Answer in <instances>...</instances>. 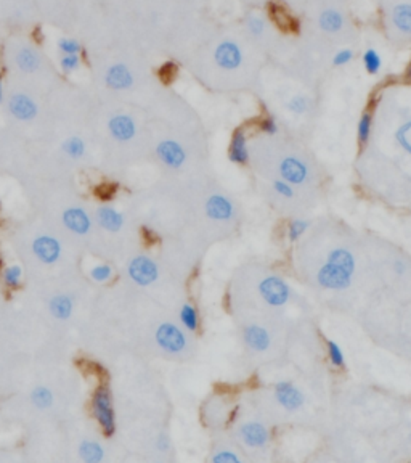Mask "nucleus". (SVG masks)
Segmentation results:
<instances>
[{
    "label": "nucleus",
    "instance_id": "nucleus-21",
    "mask_svg": "<svg viewBox=\"0 0 411 463\" xmlns=\"http://www.w3.org/2000/svg\"><path fill=\"white\" fill-rule=\"evenodd\" d=\"M318 25L324 32H339L344 28V15L339 10L328 8L320 13Z\"/></svg>",
    "mask_w": 411,
    "mask_h": 463
},
{
    "label": "nucleus",
    "instance_id": "nucleus-38",
    "mask_svg": "<svg viewBox=\"0 0 411 463\" xmlns=\"http://www.w3.org/2000/svg\"><path fill=\"white\" fill-rule=\"evenodd\" d=\"M60 66L63 73H74L80 68V56L79 55H63L60 60Z\"/></svg>",
    "mask_w": 411,
    "mask_h": 463
},
{
    "label": "nucleus",
    "instance_id": "nucleus-28",
    "mask_svg": "<svg viewBox=\"0 0 411 463\" xmlns=\"http://www.w3.org/2000/svg\"><path fill=\"white\" fill-rule=\"evenodd\" d=\"M31 399L32 404L39 409H49L50 405L54 404V394H52V391L49 388H44V386H39V388L32 391Z\"/></svg>",
    "mask_w": 411,
    "mask_h": 463
},
{
    "label": "nucleus",
    "instance_id": "nucleus-10",
    "mask_svg": "<svg viewBox=\"0 0 411 463\" xmlns=\"http://www.w3.org/2000/svg\"><path fill=\"white\" fill-rule=\"evenodd\" d=\"M108 129L111 137L116 138L118 142L132 140L137 133L135 121H133L129 114H118V116H113L108 122Z\"/></svg>",
    "mask_w": 411,
    "mask_h": 463
},
{
    "label": "nucleus",
    "instance_id": "nucleus-5",
    "mask_svg": "<svg viewBox=\"0 0 411 463\" xmlns=\"http://www.w3.org/2000/svg\"><path fill=\"white\" fill-rule=\"evenodd\" d=\"M260 293L267 303L274 308H278V305H285L288 303L291 290L278 277H269L260 283Z\"/></svg>",
    "mask_w": 411,
    "mask_h": 463
},
{
    "label": "nucleus",
    "instance_id": "nucleus-22",
    "mask_svg": "<svg viewBox=\"0 0 411 463\" xmlns=\"http://www.w3.org/2000/svg\"><path fill=\"white\" fill-rule=\"evenodd\" d=\"M16 65L18 68L25 73H34V71L39 69L41 66V58L39 55L36 54V50L32 49H21L16 54Z\"/></svg>",
    "mask_w": 411,
    "mask_h": 463
},
{
    "label": "nucleus",
    "instance_id": "nucleus-2",
    "mask_svg": "<svg viewBox=\"0 0 411 463\" xmlns=\"http://www.w3.org/2000/svg\"><path fill=\"white\" fill-rule=\"evenodd\" d=\"M92 412L102 431L108 438L113 436L114 431H116V418H114L111 393H109L107 386H98L97 391L93 393Z\"/></svg>",
    "mask_w": 411,
    "mask_h": 463
},
{
    "label": "nucleus",
    "instance_id": "nucleus-29",
    "mask_svg": "<svg viewBox=\"0 0 411 463\" xmlns=\"http://www.w3.org/2000/svg\"><path fill=\"white\" fill-rule=\"evenodd\" d=\"M395 140L401 150L411 155V121L401 124L395 132Z\"/></svg>",
    "mask_w": 411,
    "mask_h": 463
},
{
    "label": "nucleus",
    "instance_id": "nucleus-30",
    "mask_svg": "<svg viewBox=\"0 0 411 463\" xmlns=\"http://www.w3.org/2000/svg\"><path fill=\"white\" fill-rule=\"evenodd\" d=\"M63 150L71 158H80L85 153V143L82 138L79 137H69L68 140L63 143Z\"/></svg>",
    "mask_w": 411,
    "mask_h": 463
},
{
    "label": "nucleus",
    "instance_id": "nucleus-35",
    "mask_svg": "<svg viewBox=\"0 0 411 463\" xmlns=\"http://www.w3.org/2000/svg\"><path fill=\"white\" fill-rule=\"evenodd\" d=\"M328 357H329V362H331V364L334 367H342L344 364H346V356H344V352L341 349V346L337 345V343H334V341H328Z\"/></svg>",
    "mask_w": 411,
    "mask_h": 463
},
{
    "label": "nucleus",
    "instance_id": "nucleus-33",
    "mask_svg": "<svg viewBox=\"0 0 411 463\" xmlns=\"http://www.w3.org/2000/svg\"><path fill=\"white\" fill-rule=\"evenodd\" d=\"M271 189H274V192L278 195L281 198H286V200H291L294 198V187L293 184L286 182L285 179H275L271 180Z\"/></svg>",
    "mask_w": 411,
    "mask_h": 463
},
{
    "label": "nucleus",
    "instance_id": "nucleus-1",
    "mask_svg": "<svg viewBox=\"0 0 411 463\" xmlns=\"http://www.w3.org/2000/svg\"><path fill=\"white\" fill-rule=\"evenodd\" d=\"M353 272V261L352 256L347 251H334L331 256V261L323 270L320 272L318 281L324 288L339 290L346 288L351 281Z\"/></svg>",
    "mask_w": 411,
    "mask_h": 463
},
{
    "label": "nucleus",
    "instance_id": "nucleus-17",
    "mask_svg": "<svg viewBox=\"0 0 411 463\" xmlns=\"http://www.w3.org/2000/svg\"><path fill=\"white\" fill-rule=\"evenodd\" d=\"M63 222L71 232L79 233V235H84V233H87L90 226H92V222H90L87 213H85L84 209H80V208L66 209L65 214H63Z\"/></svg>",
    "mask_w": 411,
    "mask_h": 463
},
{
    "label": "nucleus",
    "instance_id": "nucleus-26",
    "mask_svg": "<svg viewBox=\"0 0 411 463\" xmlns=\"http://www.w3.org/2000/svg\"><path fill=\"white\" fill-rule=\"evenodd\" d=\"M180 322L186 330L196 332L199 327V316L193 304H184L180 309Z\"/></svg>",
    "mask_w": 411,
    "mask_h": 463
},
{
    "label": "nucleus",
    "instance_id": "nucleus-23",
    "mask_svg": "<svg viewBox=\"0 0 411 463\" xmlns=\"http://www.w3.org/2000/svg\"><path fill=\"white\" fill-rule=\"evenodd\" d=\"M50 312L54 314L56 319L65 321V319H68L71 316V312H73V301H71L69 296L65 294L55 296V298L50 301Z\"/></svg>",
    "mask_w": 411,
    "mask_h": 463
},
{
    "label": "nucleus",
    "instance_id": "nucleus-36",
    "mask_svg": "<svg viewBox=\"0 0 411 463\" xmlns=\"http://www.w3.org/2000/svg\"><path fill=\"white\" fill-rule=\"evenodd\" d=\"M246 30L251 36L254 37H260L265 32V23L260 17L257 15H251L246 21Z\"/></svg>",
    "mask_w": 411,
    "mask_h": 463
},
{
    "label": "nucleus",
    "instance_id": "nucleus-6",
    "mask_svg": "<svg viewBox=\"0 0 411 463\" xmlns=\"http://www.w3.org/2000/svg\"><path fill=\"white\" fill-rule=\"evenodd\" d=\"M156 155L161 163L170 169H180L186 161V151L175 140H162L157 143Z\"/></svg>",
    "mask_w": 411,
    "mask_h": 463
},
{
    "label": "nucleus",
    "instance_id": "nucleus-40",
    "mask_svg": "<svg viewBox=\"0 0 411 463\" xmlns=\"http://www.w3.org/2000/svg\"><path fill=\"white\" fill-rule=\"evenodd\" d=\"M212 462L216 463H240L241 458L238 453H235L230 449H225V451H217L216 455L212 457Z\"/></svg>",
    "mask_w": 411,
    "mask_h": 463
},
{
    "label": "nucleus",
    "instance_id": "nucleus-14",
    "mask_svg": "<svg viewBox=\"0 0 411 463\" xmlns=\"http://www.w3.org/2000/svg\"><path fill=\"white\" fill-rule=\"evenodd\" d=\"M241 439L247 447L262 449L269 442V429L262 423H245L241 428Z\"/></svg>",
    "mask_w": 411,
    "mask_h": 463
},
{
    "label": "nucleus",
    "instance_id": "nucleus-43",
    "mask_svg": "<svg viewBox=\"0 0 411 463\" xmlns=\"http://www.w3.org/2000/svg\"><path fill=\"white\" fill-rule=\"evenodd\" d=\"M157 447H159L161 451H167V447H169V439L166 436H161L157 439Z\"/></svg>",
    "mask_w": 411,
    "mask_h": 463
},
{
    "label": "nucleus",
    "instance_id": "nucleus-18",
    "mask_svg": "<svg viewBox=\"0 0 411 463\" xmlns=\"http://www.w3.org/2000/svg\"><path fill=\"white\" fill-rule=\"evenodd\" d=\"M245 341L246 346L252 351L262 352L270 346V336L264 328L259 325H249L245 330Z\"/></svg>",
    "mask_w": 411,
    "mask_h": 463
},
{
    "label": "nucleus",
    "instance_id": "nucleus-20",
    "mask_svg": "<svg viewBox=\"0 0 411 463\" xmlns=\"http://www.w3.org/2000/svg\"><path fill=\"white\" fill-rule=\"evenodd\" d=\"M392 23L400 32L411 34V3H397L392 8Z\"/></svg>",
    "mask_w": 411,
    "mask_h": 463
},
{
    "label": "nucleus",
    "instance_id": "nucleus-9",
    "mask_svg": "<svg viewBox=\"0 0 411 463\" xmlns=\"http://www.w3.org/2000/svg\"><path fill=\"white\" fill-rule=\"evenodd\" d=\"M280 174L286 182L300 185L309 179V168L296 156H286L280 164Z\"/></svg>",
    "mask_w": 411,
    "mask_h": 463
},
{
    "label": "nucleus",
    "instance_id": "nucleus-7",
    "mask_svg": "<svg viewBox=\"0 0 411 463\" xmlns=\"http://www.w3.org/2000/svg\"><path fill=\"white\" fill-rule=\"evenodd\" d=\"M129 274H131L132 280L135 281V283L146 286L151 285L153 281L157 279L159 270H157L155 261H151L150 257L137 256L133 257L131 266H129Z\"/></svg>",
    "mask_w": 411,
    "mask_h": 463
},
{
    "label": "nucleus",
    "instance_id": "nucleus-13",
    "mask_svg": "<svg viewBox=\"0 0 411 463\" xmlns=\"http://www.w3.org/2000/svg\"><path fill=\"white\" fill-rule=\"evenodd\" d=\"M32 251H34V255L39 257L42 262H45V264H54V262L58 261V257L61 255V246L58 240H55V238L39 237L34 240Z\"/></svg>",
    "mask_w": 411,
    "mask_h": 463
},
{
    "label": "nucleus",
    "instance_id": "nucleus-32",
    "mask_svg": "<svg viewBox=\"0 0 411 463\" xmlns=\"http://www.w3.org/2000/svg\"><path fill=\"white\" fill-rule=\"evenodd\" d=\"M309 227H310V222L305 221V219H296V221L291 222L288 227L289 241H298L299 238L309 230Z\"/></svg>",
    "mask_w": 411,
    "mask_h": 463
},
{
    "label": "nucleus",
    "instance_id": "nucleus-15",
    "mask_svg": "<svg viewBox=\"0 0 411 463\" xmlns=\"http://www.w3.org/2000/svg\"><path fill=\"white\" fill-rule=\"evenodd\" d=\"M228 158L235 164H246L249 161V145H247V137L245 131L238 129L233 133L230 148H228Z\"/></svg>",
    "mask_w": 411,
    "mask_h": 463
},
{
    "label": "nucleus",
    "instance_id": "nucleus-39",
    "mask_svg": "<svg viewBox=\"0 0 411 463\" xmlns=\"http://www.w3.org/2000/svg\"><path fill=\"white\" fill-rule=\"evenodd\" d=\"M90 275H92V279L97 281H108L113 277V269L107 264H100L95 266L93 269L90 270Z\"/></svg>",
    "mask_w": 411,
    "mask_h": 463
},
{
    "label": "nucleus",
    "instance_id": "nucleus-19",
    "mask_svg": "<svg viewBox=\"0 0 411 463\" xmlns=\"http://www.w3.org/2000/svg\"><path fill=\"white\" fill-rule=\"evenodd\" d=\"M97 219H98L100 226H102L103 228H107L108 232H118V230H121V227L124 226L122 214L109 206L100 208L97 213Z\"/></svg>",
    "mask_w": 411,
    "mask_h": 463
},
{
    "label": "nucleus",
    "instance_id": "nucleus-37",
    "mask_svg": "<svg viewBox=\"0 0 411 463\" xmlns=\"http://www.w3.org/2000/svg\"><path fill=\"white\" fill-rule=\"evenodd\" d=\"M23 270L20 266H10L3 270V281L7 286H18L21 281Z\"/></svg>",
    "mask_w": 411,
    "mask_h": 463
},
{
    "label": "nucleus",
    "instance_id": "nucleus-27",
    "mask_svg": "<svg viewBox=\"0 0 411 463\" xmlns=\"http://www.w3.org/2000/svg\"><path fill=\"white\" fill-rule=\"evenodd\" d=\"M371 131H373L371 113H363L360 121H358V126H357V138L360 145H366V143L370 142Z\"/></svg>",
    "mask_w": 411,
    "mask_h": 463
},
{
    "label": "nucleus",
    "instance_id": "nucleus-25",
    "mask_svg": "<svg viewBox=\"0 0 411 463\" xmlns=\"http://www.w3.org/2000/svg\"><path fill=\"white\" fill-rule=\"evenodd\" d=\"M362 61H363V68H365L368 74L375 76L382 69V56L379 55V52H377L376 49H373V47L363 52Z\"/></svg>",
    "mask_w": 411,
    "mask_h": 463
},
{
    "label": "nucleus",
    "instance_id": "nucleus-34",
    "mask_svg": "<svg viewBox=\"0 0 411 463\" xmlns=\"http://www.w3.org/2000/svg\"><path fill=\"white\" fill-rule=\"evenodd\" d=\"M58 49L63 55H80V54H84L82 45H80L78 41L69 39V37H63V39L58 41Z\"/></svg>",
    "mask_w": 411,
    "mask_h": 463
},
{
    "label": "nucleus",
    "instance_id": "nucleus-42",
    "mask_svg": "<svg viewBox=\"0 0 411 463\" xmlns=\"http://www.w3.org/2000/svg\"><path fill=\"white\" fill-rule=\"evenodd\" d=\"M260 129L265 133H269V136H275V133H278V124H276L274 118H265L264 121L260 122Z\"/></svg>",
    "mask_w": 411,
    "mask_h": 463
},
{
    "label": "nucleus",
    "instance_id": "nucleus-16",
    "mask_svg": "<svg viewBox=\"0 0 411 463\" xmlns=\"http://www.w3.org/2000/svg\"><path fill=\"white\" fill-rule=\"evenodd\" d=\"M208 214L209 217L216 219V221H228L235 216V206L233 203L223 195H214L208 202Z\"/></svg>",
    "mask_w": 411,
    "mask_h": 463
},
{
    "label": "nucleus",
    "instance_id": "nucleus-24",
    "mask_svg": "<svg viewBox=\"0 0 411 463\" xmlns=\"http://www.w3.org/2000/svg\"><path fill=\"white\" fill-rule=\"evenodd\" d=\"M79 453H80V457H82V460L87 463H98V462H102L104 457L102 446L92 441H84L82 444H80Z\"/></svg>",
    "mask_w": 411,
    "mask_h": 463
},
{
    "label": "nucleus",
    "instance_id": "nucleus-8",
    "mask_svg": "<svg viewBox=\"0 0 411 463\" xmlns=\"http://www.w3.org/2000/svg\"><path fill=\"white\" fill-rule=\"evenodd\" d=\"M275 396L281 407L288 412H298L304 405V396L289 381H280L275 385Z\"/></svg>",
    "mask_w": 411,
    "mask_h": 463
},
{
    "label": "nucleus",
    "instance_id": "nucleus-44",
    "mask_svg": "<svg viewBox=\"0 0 411 463\" xmlns=\"http://www.w3.org/2000/svg\"><path fill=\"white\" fill-rule=\"evenodd\" d=\"M3 103V79L2 76H0V105Z\"/></svg>",
    "mask_w": 411,
    "mask_h": 463
},
{
    "label": "nucleus",
    "instance_id": "nucleus-31",
    "mask_svg": "<svg viewBox=\"0 0 411 463\" xmlns=\"http://www.w3.org/2000/svg\"><path fill=\"white\" fill-rule=\"evenodd\" d=\"M286 108H288L293 114H298V116L299 114H305L310 108V100L305 97V95H294L293 98H289Z\"/></svg>",
    "mask_w": 411,
    "mask_h": 463
},
{
    "label": "nucleus",
    "instance_id": "nucleus-3",
    "mask_svg": "<svg viewBox=\"0 0 411 463\" xmlns=\"http://www.w3.org/2000/svg\"><path fill=\"white\" fill-rule=\"evenodd\" d=\"M214 63L225 71L238 69L243 63L241 47L232 39H223L214 50Z\"/></svg>",
    "mask_w": 411,
    "mask_h": 463
},
{
    "label": "nucleus",
    "instance_id": "nucleus-4",
    "mask_svg": "<svg viewBox=\"0 0 411 463\" xmlns=\"http://www.w3.org/2000/svg\"><path fill=\"white\" fill-rule=\"evenodd\" d=\"M156 341L162 349L172 354L184 351L186 346V338L184 332L179 327H175L174 323H162L156 332Z\"/></svg>",
    "mask_w": 411,
    "mask_h": 463
},
{
    "label": "nucleus",
    "instance_id": "nucleus-45",
    "mask_svg": "<svg viewBox=\"0 0 411 463\" xmlns=\"http://www.w3.org/2000/svg\"><path fill=\"white\" fill-rule=\"evenodd\" d=\"M0 266H2V257H0Z\"/></svg>",
    "mask_w": 411,
    "mask_h": 463
},
{
    "label": "nucleus",
    "instance_id": "nucleus-41",
    "mask_svg": "<svg viewBox=\"0 0 411 463\" xmlns=\"http://www.w3.org/2000/svg\"><path fill=\"white\" fill-rule=\"evenodd\" d=\"M353 60V52L351 49H341L337 50L333 56L334 66H346Z\"/></svg>",
    "mask_w": 411,
    "mask_h": 463
},
{
    "label": "nucleus",
    "instance_id": "nucleus-12",
    "mask_svg": "<svg viewBox=\"0 0 411 463\" xmlns=\"http://www.w3.org/2000/svg\"><path fill=\"white\" fill-rule=\"evenodd\" d=\"M104 83L113 90H127L133 85V76L124 63L111 65L104 74Z\"/></svg>",
    "mask_w": 411,
    "mask_h": 463
},
{
    "label": "nucleus",
    "instance_id": "nucleus-11",
    "mask_svg": "<svg viewBox=\"0 0 411 463\" xmlns=\"http://www.w3.org/2000/svg\"><path fill=\"white\" fill-rule=\"evenodd\" d=\"M8 109L20 121H31L37 116V105L25 94H15L8 100Z\"/></svg>",
    "mask_w": 411,
    "mask_h": 463
}]
</instances>
